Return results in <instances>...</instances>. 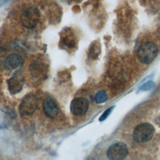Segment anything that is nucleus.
<instances>
[{
  "label": "nucleus",
  "mask_w": 160,
  "mask_h": 160,
  "mask_svg": "<svg viewBox=\"0 0 160 160\" xmlns=\"http://www.w3.org/2000/svg\"><path fill=\"white\" fill-rule=\"evenodd\" d=\"M158 51L157 45L151 41L142 43L138 52V56L139 61L144 64H149L156 58Z\"/></svg>",
  "instance_id": "nucleus-1"
},
{
  "label": "nucleus",
  "mask_w": 160,
  "mask_h": 160,
  "mask_svg": "<svg viewBox=\"0 0 160 160\" xmlns=\"http://www.w3.org/2000/svg\"><path fill=\"white\" fill-rule=\"evenodd\" d=\"M154 128L148 122H143L138 125L133 131L134 139L139 142H144L149 141L153 136Z\"/></svg>",
  "instance_id": "nucleus-2"
},
{
  "label": "nucleus",
  "mask_w": 160,
  "mask_h": 160,
  "mask_svg": "<svg viewBox=\"0 0 160 160\" xmlns=\"http://www.w3.org/2000/svg\"><path fill=\"white\" fill-rule=\"evenodd\" d=\"M40 19V12L39 10L34 7H29L26 9L21 16V24L26 28H34Z\"/></svg>",
  "instance_id": "nucleus-3"
},
{
  "label": "nucleus",
  "mask_w": 160,
  "mask_h": 160,
  "mask_svg": "<svg viewBox=\"0 0 160 160\" xmlns=\"http://www.w3.org/2000/svg\"><path fill=\"white\" fill-rule=\"evenodd\" d=\"M38 105L36 96L32 94L26 95L19 106V112L22 115L29 116L34 112Z\"/></svg>",
  "instance_id": "nucleus-4"
},
{
  "label": "nucleus",
  "mask_w": 160,
  "mask_h": 160,
  "mask_svg": "<svg viewBox=\"0 0 160 160\" xmlns=\"http://www.w3.org/2000/svg\"><path fill=\"white\" fill-rule=\"evenodd\" d=\"M128 154L126 145L122 142H117L112 144L107 151V156L111 159H122Z\"/></svg>",
  "instance_id": "nucleus-5"
},
{
  "label": "nucleus",
  "mask_w": 160,
  "mask_h": 160,
  "mask_svg": "<svg viewBox=\"0 0 160 160\" xmlns=\"http://www.w3.org/2000/svg\"><path fill=\"white\" fill-rule=\"evenodd\" d=\"M89 108V101L84 98H77L74 99L70 106L71 112L76 116L84 114Z\"/></svg>",
  "instance_id": "nucleus-6"
},
{
  "label": "nucleus",
  "mask_w": 160,
  "mask_h": 160,
  "mask_svg": "<svg viewBox=\"0 0 160 160\" xmlns=\"http://www.w3.org/2000/svg\"><path fill=\"white\" fill-rule=\"evenodd\" d=\"M24 82V78L23 75L19 72H16L8 81V86L9 92L12 94H16L21 92L23 88Z\"/></svg>",
  "instance_id": "nucleus-7"
},
{
  "label": "nucleus",
  "mask_w": 160,
  "mask_h": 160,
  "mask_svg": "<svg viewBox=\"0 0 160 160\" xmlns=\"http://www.w3.org/2000/svg\"><path fill=\"white\" fill-rule=\"evenodd\" d=\"M43 111L44 114L49 118H54L58 116V108L55 101L51 98H47L43 102Z\"/></svg>",
  "instance_id": "nucleus-8"
},
{
  "label": "nucleus",
  "mask_w": 160,
  "mask_h": 160,
  "mask_svg": "<svg viewBox=\"0 0 160 160\" xmlns=\"http://www.w3.org/2000/svg\"><path fill=\"white\" fill-rule=\"evenodd\" d=\"M22 58L19 54L14 53L6 58L4 61V67L7 70H12L22 66Z\"/></svg>",
  "instance_id": "nucleus-9"
},
{
  "label": "nucleus",
  "mask_w": 160,
  "mask_h": 160,
  "mask_svg": "<svg viewBox=\"0 0 160 160\" xmlns=\"http://www.w3.org/2000/svg\"><path fill=\"white\" fill-rule=\"evenodd\" d=\"M107 99H108L107 94L104 90H101L98 91L94 96V100L98 104L104 102L107 100Z\"/></svg>",
  "instance_id": "nucleus-10"
},
{
  "label": "nucleus",
  "mask_w": 160,
  "mask_h": 160,
  "mask_svg": "<svg viewBox=\"0 0 160 160\" xmlns=\"http://www.w3.org/2000/svg\"><path fill=\"white\" fill-rule=\"evenodd\" d=\"M154 86V83L152 81H149L144 84H143L140 88L139 91H149L152 89Z\"/></svg>",
  "instance_id": "nucleus-11"
},
{
  "label": "nucleus",
  "mask_w": 160,
  "mask_h": 160,
  "mask_svg": "<svg viewBox=\"0 0 160 160\" xmlns=\"http://www.w3.org/2000/svg\"><path fill=\"white\" fill-rule=\"evenodd\" d=\"M114 108V106H111V107L109 108L108 109H107L102 114V115H101V117L99 118V121H102L105 120V119L108 117V116L111 114V112H112V109H113Z\"/></svg>",
  "instance_id": "nucleus-12"
},
{
  "label": "nucleus",
  "mask_w": 160,
  "mask_h": 160,
  "mask_svg": "<svg viewBox=\"0 0 160 160\" xmlns=\"http://www.w3.org/2000/svg\"><path fill=\"white\" fill-rule=\"evenodd\" d=\"M5 54H6V52H5L4 49L3 48H0V63L4 59V58L5 56Z\"/></svg>",
  "instance_id": "nucleus-13"
}]
</instances>
